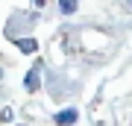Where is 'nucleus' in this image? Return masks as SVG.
<instances>
[{"label":"nucleus","instance_id":"nucleus-5","mask_svg":"<svg viewBox=\"0 0 132 126\" xmlns=\"http://www.w3.org/2000/svg\"><path fill=\"white\" fill-rule=\"evenodd\" d=\"M35 3H38V6H41V3H44V0H35Z\"/></svg>","mask_w":132,"mask_h":126},{"label":"nucleus","instance_id":"nucleus-3","mask_svg":"<svg viewBox=\"0 0 132 126\" xmlns=\"http://www.w3.org/2000/svg\"><path fill=\"white\" fill-rule=\"evenodd\" d=\"M15 44H18L24 53H32V50H35V41H32V38H18Z\"/></svg>","mask_w":132,"mask_h":126},{"label":"nucleus","instance_id":"nucleus-2","mask_svg":"<svg viewBox=\"0 0 132 126\" xmlns=\"http://www.w3.org/2000/svg\"><path fill=\"white\" fill-rule=\"evenodd\" d=\"M76 6H79V0H59V9L65 12V15H73Z\"/></svg>","mask_w":132,"mask_h":126},{"label":"nucleus","instance_id":"nucleus-1","mask_svg":"<svg viewBox=\"0 0 132 126\" xmlns=\"http://www.w3.org/2000/svg\"><path fill=\"white\" fill-rule=\"evenodd\" d=\"M56 123H59V126L76 123V108H68V112H59V114H56Z\"/></svg>","mask_w":132,"mask_h":126},{"label":"nucleus","instance_id":"nucleus-4","mask_svg":"<svg viewBox=\"0 0 132 126\" xmlns=\"http://www.w3.org/2000/svg\"><path fill=\"white\" fill-rule=\"evenodd\" d=\"M27 88H29V91L38 88V73H35V70H32V73H27Z\"/></svg>","mask_w":132,"mask_h":126}]
</instances>
